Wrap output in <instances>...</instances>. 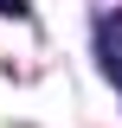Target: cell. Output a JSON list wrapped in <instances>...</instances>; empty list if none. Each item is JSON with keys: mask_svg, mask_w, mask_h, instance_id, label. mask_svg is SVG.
Wrapping results in <instances>:
<instances>
[{"mask_svg": "<svg viewBox=\"0 0 122 128\" xmlns=\"http://www.w3.org/2000/svg\"><path fill=\"white\" fill-rule=\"evenodd\" d=\"M96 58H103V70L122 83V6L103 13V26H96Z\"/></svg>", "mask_w": 122, "mask_h": 128, "instance_id": "1", "label": "cell"}, {"mask_svg": "<svg viewBox=\"0 0 122 128\" xmlns=\"http://www.w3.org/2000/svg\"><path fill=\"white\" fill-rule=\"evenodd\" d=\"M0 13H7V19H26V13H32V0H0Z\"/></svg>", "mask_w": 122, "mask_h": 128, "instance_id": "2", "label": "cell"}]
</instances>
